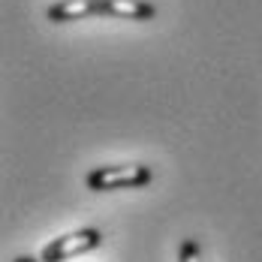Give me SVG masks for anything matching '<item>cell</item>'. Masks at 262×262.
<instances>
[{
	"label": "cell",
	"instance_id": "6da1fadb",
	"mask_svg": "<svg viewBox=\"0 0 262 262\" xmlns=\"http://www.w3.org/2000/svg\"><path fill=\"white\" fill-rule=\"evenodd\" d=\"M154 172L142 163H130V166H100L94 172H88V190H97V193H105V190H133V187H145L151 184Z\"/></svg>",
	"mask_w": 262,
	"mask_h": 262
},
{
	"label": "cell",
	"instance_id": "7a4b0ae2",
	"mask_svg": "<svg viewBox=\"0 0 262 262\" xmlns=\"http://www.w3.org/2000/svg\"><path fill=\"white\" fill-rule=\"evenodd\" d=\"M103 244V232L100 229H79V232H70V235L54 238L52 244L42 250V259L46 262H67L76 259L88 250H97Z\"/></svg>",
	"mask_w": 262,
	"mask_h": 262
},
{
	"label": "cell",
	"instance_id": "3957f363",
	"mask_svg": "<svg viewBox=\"0 0 262 262\" xmlns=\"http://www.w3.org/2000/svg\"><path fill=\"white\" fill-rule=\"evenodd\" d=\"M91 15H103V0H57L49 6V21L67 25V21H81Z\"/></svg>",
	"mask_w": 262,
	"mask_h": 262
},
{
	"label": "cell",
	"instance_id": "277c9868",
	"mask_svg": "<svg viewBox=\"0 0 262 262\" xmlns=\"http://www.w3.org/2000/svg\"><path fill=\"white\" fill-rule=\"evenodd\" d=\"M103 15L127 18V21H148L157 15V6L148 0H103Z\"/></svg>",
	"mask_w": 262,
	"mask_h": 262
},
{
	"label": "cell",
	"instance_id": "5b68a950",
	"mask_svg": "<svg viewBox=\"0 0 262 262\" xmlns=\"http://www.w3.org/2000/svg\"><path fill=\"white\" fill-rule=\"evenodd\" d=\"M178 262H202V250H199V244L193 241V238H187L181 244V250H178Z\"/></svg>",
	"mask_w": 262,
	"mask_h": 262
},
{
	"label": "cell",
	"instance_id": "8992f818",
	"mask_svg": "<svg viewBox=\"0 0 262 262\" xmlns=\"http://www.w3.org/2000/svg\"><path fill=\"white\" fill-rule=\"evenodd\" d=\"M15 262H46V259H30V256H18Z\"/></svg>",
	"mask_w": 262,
	"mask_h": 262
}]
</instances>
